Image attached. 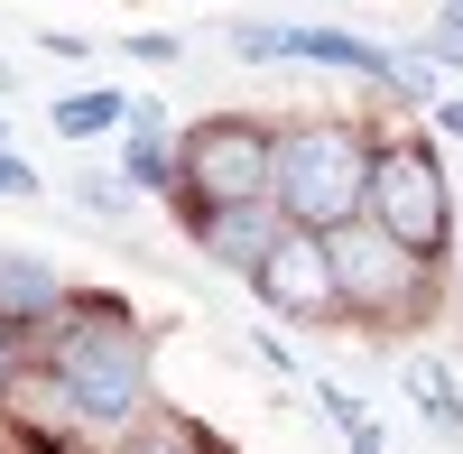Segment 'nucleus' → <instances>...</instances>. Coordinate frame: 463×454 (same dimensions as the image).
Returning <instances> with one entry per match:
<instances>
[{
    "instance_id": "nucleus-10",
    "label": "nucleus",
    "mask_w": 463,
    "mask_h": 454,
    "mask_svg": "<svg viewBox=\"0 0 463 454\" xmlns=\"http://www.w3.org/2000/svg\"><path fill=\"white\" fill-rule=\"evenodd\" d=\"M121 176L139 185V195H176V185H185V167H176V148H167V130H158V111H148V102H139V121H130Z\"/></svg>"
},
{
    "instance_id": "nucleus-7",
    "label": "nucleus",
    "mask_w": 463,
    "mask_h": 454,
    "mask_svg": "<svg viewBox=\"0 0 463 454\" xmlns=\"http://www.w3.org/2000/svg\"><path fill=\"white\" fill-rule=\"evenodd\" d=\"M260 297L279 316H343V270H334V241L325 232H288L279 260L260 270Z\"/></svg>"
},
{
    "instance_id": "nucleus-8",
    "label": "nucleus",
    "mask_w": 463,
    "mask_h": 454,
    "mask_svg": "<svg viewBox=\"0 0 463 454\" xmlns=\"http://www.w3.org/2000/svg\"><path fill=\"white\" fill-rule=\"evenodd\" d=\"M297 232V222L279 213V204H222V213H195V251L213 260V270H232V279H250L260 288V270L279 260V241Z\"/></svg>"
},
{
    "instance_id": "nucleus-19",
    "label": "nucleus",
    "mask_w": 463,
    "mask_h": 454,
    "mask_svg": "<svg viewBox=\"0 0 463 454\" xmlns=\"http://www.w3.org/2000/svg\"><path fill=\"white\" fill-rule=\"evenodd\" d=\"M436 130H454V139H463V102H436Z\"/></svg>"
},
{
    "instance_id": "nucleus-5",
    "label": "nucleus",
    "mask_w": 463,
    "mask_h": 454,
    "mask_svg": "<svg viewBox=\"0 0 463 454\" xmlns=\"http://www.w3.org/2000/svg\"><path fill=\"white\" fill-rule=\"evenodd\" d=\"M334 270H343V307L353 316H399V307L427 297V260L399 251L371 213L353 222V232H334Z\"/></svg>"
},
{
    "instance_id": "nucleus-6",
    "label": "nucleus",
    "mask_w": 463,
    "mask_h": 454,
    "mask_svg": "<svg viewBox=\"0 0 463 454\" xmlns=\"http://www.w3.org/2000/svg\"><path fill=\"white\" fill-rule=\"evenodd\" d=\"M232 56H250V65H353V74H371V84H390V65H399V56H380L371 37L279 28V19H241V28H232Z\"/></svg>"
},
{
    "instance_id": "nucleus-15",
    "label": "nucleus",
    "mask_w": 463,
    "mask_h": 454,
    "mask_svg": "<svg viewBox=\"0 0 463 454\" xmlns=\"http://www.w3.org/2000/svg\"><path fill=\"white\" fill-rule=\"evenodd\" d=\"M390 84H399L408 102H427V93H436V56H427V47H417V56H399V65H390Z\"/></svg>"
},
{
    "instance_id": "nucleus-13",
    "label": "nucleus",
    "mask_w": 463,
    "mask_h": 454,
    "mask_svg": "<svg viewBox=\"0 0 463 454\" xmlns=\"http://www.w3.org/2000/svg\"><path fill=\"white\" fill-rule=\"evenodd\" d=\"M408 381H417V408H427V427H436V436H463V399H454V371H445V362H417Z\"/></svg>"
},
{
    "instance_id": "nucleus-3",
    "label": "nucleus",
    "mask_w": 463,
    "mask_h": 454,
    "mask_svg": "<svg viewBox=\"0 0 463 454\" xmlns=\"http://www.w3.org/2000/svg\"><path fill=\"white\" fill-rule=\"evenodd\" d=\"M176 167H185V195L195 213H222V204H269L279 185V130L241 121V111H213L176 139Z\"/></svg>"
},
{
    "instance_id": "nucleus-16",
    "label": "nucleus",
    "mask_w": 463,
    "mask_h": 454,
    "mask_svg": "<svg viewBox=\"0 0 463 454\" xmlns=\"http://www.w3.org/2000/svg\"><path fill=\"white\" fill-rule=\"evenodd\" d=\"M130 56H139V65H176L185 47H176V37H167V28H139V37H130Z\"/></svg>"
},
{
    "instance_id": "nucleus-12",
    "label": "nucleus",
    "mask_w": 463,
    "mask_h": 454,
    "mask_svg": "<svg viewBox=\"0 0 463 454\" xmlns=\"http://www.w3.org/2000/svg\"><path fill=\"white\" fill-rule=\"evenodd\" d=\"M111 454H213V436H204L195 418H139Z\"/></svg>"
},
{
    "instance_id": "nucleus-17",
    "label": "nucleus",
    "mask_w": 463,
    "mask_h": 454,
    "mask_svg": "<svg viewBox=\"0 0 463 454\" xmlns=\"http://www.w3.org/2000/svg\"><path fill=\"white\" fill-rule=\"evenodd\" d=\"M0 195H37V167L19 158V148H0Z\"/></svg>"
},
{
    "instance_id": "nucleus-4",
    "label": "nucleus",
    "mask_w": 463,
    "mask_h": 454,
    "mask_svg": "<svg viewBox=\"0 0 463 454\" xmlns=\"http://www.w3.org/2000/svg\"><path fill=\"white\" fill-rule=\"evenodd\" d=\"M371 222H380L399 251L445 260V241H454V195H445V167H436L427 139H380V158H371Z\"/></svg>"
},
{
    "instance_id": "nucleus-2",
    "label": "nucleus",
    "mask_w": 463,
    "mask_h": 454,
    "mask_svg": "<svg viewBox=\"0 0 463 454\" xmlns=\"http://www.w3.org/2000/svg\"><path fill=\"white\" fill-rule=\"evenodd\" d=\"M371 158L380 148L353 130V121H288L279 130V185H269V204H279L297 232H353L371 213Z\"/></svg>"
},
{
    "instance_id": "nucleus-18",
    "label": "nucleus",
    "mask_w": 463,
    "mask_h": 454,
    "mask_svg": "<svg viewBox=\"0 0 463 454\" xmlns=\"http://www.w3.org/2000/svg\"><path fill=\"white\" fill-rule=\"evenodd\" d=\"M10 390H19V334L0 325V399H10Z\"/></svg>"
},
{
    "instance_id": "nucleus-1",
    "label": "nucleus",
    "mask_w": 463,
    "mask_h": 454,
    "mask_svg": "<svg viewBox=\"0 0 463 454\" xmlns=\"http://www.w3.org/2000/svg\"><path fill=\"white\" fill-rule=\"evenodd\" d=\"M47 381L56 408L93 436H130L148 418V325H130L121 307H93L74 297L47 334Z\"/></svg>"
},
{
    "instance_id": "nucleus-9",
    "label": "nucleus",
    "mask_w": 463,
    "mask_h": 454,
    "mask_svg": "<svg viewBox=\"0 0 463 454\" xmlns=\"http://www.w3.org/2000/svg\"><path fill=\"white\" fill-rule=\"evenodd\" d=\"M74 307V297H65V279L47 270V260H37V251H0V325H56Z\"/></svg>"
},
{
    "instance_id": "nucleus-11",
    "label": "nucleus",
    "mask_w": 463,
    "mask_h": 454,
    "mask_svg": "<svg viewBox=\"0 0 463 454\" xmlns=\"http://www.w3.org/2000/svg\"><path fill=\"white\" fill-rule=\"evenodd\" d=\"M130 121H139V93H111V84H84V93L56 102V130L65 139H111V130H130Z\"/></svg>"
},
{
    "instance_id": "nucleus-20",
    "label": "nucleus",
    "mask_w": 463,
    "mask_h": 454,
    "mask_svg": "<svg viewBox=\"0 0 463 454\" xmlns=\"http://www.w3.org/2000/svg\"><path fill=\"white\" fill-rule=\"evenodd\" d=\"M353 454H380V427H371V418L353 427Z\"/></svg>"
},
{
    "instance_id": "nucleus-14",
    "label": "nucleus",
    "mask_w": 463,
    "mask_h": 454,
    "mask_svg": "<svg viewBox=\"0 0 463 454\" xmlns=\"http://www.w3.org/2000/svg\"><path fill=\"white\" fill-rule=\"evenodd\" d=\"M427 56H436V65H463V0H445V10H436V37H427Z\"/></svg>"
}]
</instances>
